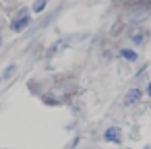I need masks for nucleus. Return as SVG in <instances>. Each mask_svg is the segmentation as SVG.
Returning <instances> with one entry per match:
<instances>
[{"instance_id": "4", "label": "nucleus", "mask_w": 151, "mask_h": 149, "mask_svg": "<svg viewBox=\"0 0 151 149\" xmlns=\"http://www.w3.org/2000/svg\"><path fill=\"white\" fill-rule=\"evenodd\" d=\"M145 35H147V33H145L143 29H132L128 37H130L134 44H143V42H145Z\"/></svg>"}, {"instance_id": "3", "label": "nucleus", "mask_w": 151, "mask_h": 149, "mask_svg": "<svg viewBox=\"0 0 151 149\" xmlns=\"http://www.w3.org/2000/svg\"><path fill=\"white\" fill-rule=\"evenodd\" d=\"M141 99V91L139 89H130L128 93H126V97H124V106H132V104H137Z\"/></svg>"}, {"instance_id": "6", "label": "nucleus", "mask_w": 151, "mask_h": 149, "mask_svg": "<svg viewBox=\"0 0 151 149\" xmlns=\"http://www.w3.org/2000/svg\"><path fill=\"white\" fill-rule=\"evenodd\" d=\"M46 9V0H35V4H33V11L35 13H42Z\"/></svg>"}, {"instance_id": "5", "label": "nucleus", "mask_w": 151, "mask_h": 149, "mask_svg": "<svg viewBox=\"0 0 151 149\" xmlns=\"http://www.w3.org/2000/svg\"><path fill=\"white\" fill-rule=\"evenodd\" d=\"M120 54H122V58H126V60H137V52H132V50H128V48L120 50Z\"/></svg>"}, {"instance_id": "7", "label": "nucleus", "mask_w": 151, "mask_h": 149, "mask_svg": "<svg viewBox=\"0 0 151 149\" xmlns=\"http://www.w3.org/2000/svg\"><path fill=\"white\" fill-rule=\"evenodd\" d=\"M147 95L151 97V83H149V87H147Z\"/></svg>"}, {"instance_id": "2", "label": "nucleus", "mask_w": 151, "mask_h": 149, "mask_svg": "<svg viewBox=\"0 0 151 149\" xmlns=\"http://www.w3.org/2000/svg\"><path fill=\"white\" fill-rule=\"evenodd\" d=\"M104 137H106V141H110V143H120V141H122V132H120L118 126H110Z\"/></svg>"}, {"instance_id": "1", "label": "nucleus", "mask_w": 151, "mask_h": 149, "mask_svg": "<svg viewBox=\"0 0 151 149\" xmlns=\"http://www.w3.org/2000/svg\"><path fill=\"white\" fill-rule=\"evenodd\" d=\"M27 15H29V11H27V9H23V11L19 13V19H17V21H13V25H11V27H13V31H23V29L29 25Z\"/></svg>"}, {"instance_id": "8", "label": "nucleus", "mask_w": 151, "mask_h": 149, "mask_svg": "<svg viewBox=\"0 0 151 149\" xmlns=\"http://www.w3.org/2000/svg\"><path fill=\"white\" fill-rule=\"evenodd\" d=\"M0 44H2V40H0Z\"/></svg>"}]
</instances>
